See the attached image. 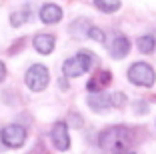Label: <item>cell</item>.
Masks as SVG:
<instances>
[{"label": "cell", "instance_id": "obj_1", "mask_svg": "<svg viewBox=\"0 0 156 154\" xmlns=\"http://www.w3.org/2000/svg\"><path fill=\"white\" fill-rule=\"evenodd\" d=\"M132 142V132L126 126H112L98 136V144L112 154H124Z\"/></svg>", "mask_w": 156, "mask_h": 154}, {"label": "cell", "instance_id": "obj_2", "mask_svg": "<svg viewBox=\"0 0 156 154\" xmlns=\"http://www.w3.org/2000/svg\"><path fill=\"white\" fill-rule=\"evenodd\" d=\"M24 84L30 92H42L48 88L50 84V70L44 66V64L36 62L26 70L24 74Z\"/></svg>", "mask_w": 156, "mask_h": 154}, {"label": "cell", "instance_id": "obj_3", "mask_svg": "<svg viewBox=\"0 0 156 154\" xmlns=\"http://www.w3.org/2000/svg\"><path fill=\"white\" fill-rule=\"evenodd\" d=\"M126 76H128L130 84L142 86V88H150L152 84H154V80H156L154 68H152L150 64H146V62H134L132 66L128 68Z\"/></svg>", "mask_w": 156, "mask_h": 154}, {"label": "cell", "instance_id": "obj_4", "mask_svg": "<svg viewBox=\"0 0 156 154\" xmlns=\"http://www.w3.org/2000/svg\"><path fill=\"white\" fill-rule=\"evenodd\" d=\"M28 130L22 124H6L0 128V142L6 148H22L26 144Z\"/></svg>", "mask_w": 156, "mask_h": 154}, {"label": "cell", "instance_id": "obj_5", "mask_svg": "<svg viewBox=\"0 0 156 154\" xmlns=\"http://www.w3.org/2000/svg\"><path fill=\"white\" fill-rule=\"evenodd\" d=\"M50 142L54 150L58 152H66L70 150V134H68V124L64 120H56L50 128Z\"/></svg>", "mask_w": 156, "mask_h": 154}, {"label": "cell", "instance_id": "obj_6", "mask_svg": "<svg viewBox=\"0 0 156 154\" xmlns=\"http://www.w3.org/2000/svg\"><path fill=\"white\" fill-rule=\"evenodd\" d=\"M38 18H40L42 24L52 26V24H58L60 20L64 18V12H62V8H60L58 4H54V2H46V4H42L40 10H38Z\"/></svg>", "mask_w": 156, "mask_h": 154}, {"label": "cell", "instance_id": "obj_7", "mask_svg": "<svg viewBox=\"0 0 156 154\" xmlns=\"http://www.w3.org/2000/svg\"><path fill=\"white\" fill-rule=\"evenodd\" d=\"M32 46L38 54L42 56H48L54 52L56 48V36L54 34H48V32H38L36 36L32 38Z\"/></svg>", "mask_w": 156, "mask_h": 154}, {"label": "cell", "instance_id": "obj_8", "mask_svg": "<svg viewBox=\"0 0 156 154\" xmlns=\"http://www.w3.org/2000/svg\"><path fill=\"white\" fill-rule=\"evenodd\" d=\"M110 82H112L110 70H100V72H96L94 76L90 78V80L86 82V90H88V94H96V92H102V90H104Z\"/></svg>", "mask_w": 156, "mask_h": 154}, {"label": "cell", "instance_id": "obj_9", "mask_svg": "<svg viewBox=\"0 0 156 154\" xmlns=\"http://www.w3.org/2000/svg\"><path fill=\"white\" fill-rule=\"evenodd\" d=\"M130 52V40L124 34H118V36H114V40L110 42V46H108V54L112 56L114 60H122L124 56H128Z\"/></svg>", "mask_w": 156, "mask_h": 154}, {"label": "cell", "instance_id": "obj_10", "mask_svg": "<svg viewBox=\"0 0 156 154\" xmlns=\"http://www.w3.org/2000/svg\"><path fill=\"white\" fill-rule=\"evenodd\" d=\"M86 104H88V108L94 110V112H104V110L112 108V100H110V94L96 92V94H88Z\"/></svg>", "mask_w": 156, "mask_h": 154}, {"label": "cell", "instance_id": "obj_11", "mask_svg": "<svg viewBox=\"0 0 156 154\" xmlns=\"http://www.w3.org/2000/svg\"><path fill=\"white\" fill-rule=\"evenodd\" d=\"M82 74H86V70H84L82 62L78 60L76 54L64 60V64H62V76L64 78H78V76H82Z\"/></svg>", "mask_w": 156, "mask_h": 154}, {"label": "cell", "instance_id": "obj_12", "mask_svg": "<svg viewBox=\"0 0 156 154\" xmlns=\"http://www.w3.org/2000/svg\"><path fill=\"white\" fill-rule=\"evenodd\" d=\"M28 18H30L28 6H24V8H20V10H14V12H10V26L20 28V26H24V24L28 22Z\"/></svg>", "mask_w": 156, "mask_h": 154}, {"label": "cell", "instance_id": "obj_13", "mask_svg": "<svg viewBox=\"0 0 156 154\" xmlns=\"http://www.w3.org/2000/svg\"><path fill=\"white\" fill-rule=\"evenodd\" d=\"M92 2H94V6L104 14H114V12H118L120 6H122L120 0H92Z\"/></svg>", "mask_w": 156, "mask_h": 154}, {"label": "cell", "instance_id": "obj_14", "mask_svg": "<svg viewBox=\"0 0 156 154\" xmlns=\"http://www.w3.org/2000/svg\"><path fill=\"white\" fill-rule=\"evenodd\" d=\"M136 46H138V50H140L142 54H150V52H154V48H156V40H154L152 34H144V36H138Z\"/></svg>", "mask_w": 156, "mask_h": 154}, {"label": "cell", "instance_id": "obj_15", "mask_svg": "<svg viewBox=\"0 0 156 154\" xmlns=\"http://www.w3.org/2000/svg\"><path fill=\"white\" fill-rule=\"evenodd\" d=\"M76 56H78V60L82 62V66H84L86 72H90L92 68H94V64L98 62V58L92 54L90 50H80V52H76Z\"/></svg>", "mask_w": 156, "mask_h": 154}, {"label": "cell", "instance_id": "obj_16", "mask_svg": "<svg viewBox=\"0 0 156 154\" xmlns=\"http://www.w3.org/2000/svg\"><path fill=\"white\" fill-rule=\"evenodd\" d=\"M90 40H94V42H104L106 40V34H104V30L102 28H96V26H90V30H88V34H86Z\"/></svg>", "mask_w": 156, "mask_h": 154}, {"label": "cell", "instance_id": "obj_17", "mask_svg": "<svg viewBox=\"0 0 156 154\" xmlns=\"http://www.w3.org/2000/svg\"><path fill=\"white\" fill-rule=\"evenodd\" d=\"M110 100H112V108H124L126 94L124 92H114V94H110Z\"/></svg>", "mask_w": 156, "mask_h": 154}, {"label": "cell", "instance_id": "obj_18", "mask_svg": "<svg viewBox=\"0 0 156 154\" xmlns=\"http://www.w3.org/2000/svg\"><path fill=\"white\" fill-rule=\"evenodd\" d=\"M6 74H8V72H6V64L0 60V82H4V80H6Z\"/></svg>", "mask_w": 156, "mask_h": 154}, {"label": "cell", "instance_id": "obj_19", "mask_svg": "<svg viewBox=\"0 0 156 154\" xmlns=\"http://www.w3.org/2000/svg\"><path fill=\"white\" fill-rule=\"evenodd\" d=\"M58 84H60V88H62V90H68V84H66V78H64V76L60 78V82H58Z\"/></svg>", "mask_w": 156, "mask_h": 154}, {"label": "cell", "instance_id": "obj_20", "mask_svg": "<svg viewBox=\"0 0 156 154\" xmlns=\"http://www.w3.org/2000/svg\"><path fill=\"white\" fill-rule=\"evenodd\" d=\"M128 154H134V152H128Z\"/></svg>", "mask_w": 156, "mask_h": 154}]
</instances>
